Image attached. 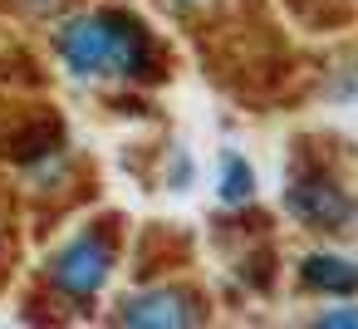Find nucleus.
Masks as SVG:
<instances>
[{"instance_id":"3","label":"nucleus","mask_w":358,"mask_h":329,"mask_svg":"<svg viewBox=\"0 0 358 329\" xmlns=\"http://www.w3.org/2000/svg\"><path fill=\"white\" fill-rule=\"evenodd\" d=\"M289 211L299 216V221H309V226H343L348 221V197L334 187V182H324V177H299L294 187H289Z\"/></svg>"},{"instance_id":"7","label":"nucleus","mask_w":358,"mask_h":329,"mask_svg":"<svg viewBox=\"0 0 358 329\" xmlns=\"http://www.w3.org/2000/svg\"><path fill=\"white\" fill-rule=\"evenodd\" d=\"M324 324H358V309H329Z\"/></svg>"},{"instance_id":"8","label":"nucleus","mask_w":358,"mask_h":329,"mask_svg":"<svg viewBox=\"0 0 358 329\" xmlns=\"http://www.w3.org/2000/svg\"><path fill=\"white\" fill-rule=\"evenodd\" d=\"M25 6H30V10H55L59 0H25Z\"/></svg>"},{"instance_id":"5","label":"nucleus","mask_w":358,"mask_h":329,"mask_svg":"<svg viewBox=\"0 0 358 329\" xmlns=\"http://www.w3.org/2000/svg\"><path fill=\"white\" fill-rule=\"evenodd\" d=\"M304 280L319 285V290L348 295V290H358V265L353 260H338V255H314V260H304Z\"/></svg>"},{"instance_id":"6","label":"nucleus","mask_w":358,"mask_h":329,"mask_svg":"<svg viewBox=\"0 0 358 329\" xmlns=\"http://www.w3.org/2000/svg\"><path fill=\"white\" fill-rule=\"evenodd\" d=\"M221 197H226V202H245V197H250V167H245L236 153L221 158Z\"/></svg>"},{"instance_id":"2","label":"nucleus","mask_w":358,"mask_h":329,"mask_svg":"<svg viewBox=\"0 0 358 329\" xmlns=\"http://www.w3.org/2000/svg\"><path fill=\"white\" fill-rule=\"evenodd\" d=\"M108 270H113V246L103 236H79L69 251L55 255V285L64 295H79V300L94 295L108 280Z\"/></svg>"},{"instance_id":"9","label":"nucleus","mask_w":358,"mask_h":329,"mask_svg":"<svg viewBox=\"0 0 358 329\" xmlns=\"http://www.w3.org/2000/svg\"><path fill=\"white\" fill-rule=\"evenodd\" d=\"M177 6H201V0H177Z\"/></svg>"},{"instance_id":"1","label":"nucleus","mask_w":358,"mask_h":329,"mask_svg":"<svg viewBox=\"0 0 358 329\" xmlns=\"http://www.w3.org/2000/svg\"><path fill=\"white\" fill-rule=\"evenodd\" d=\"M59 59L79 79H108V74H143L148 69V40L123 15H84L64 25Z\"/></svg>"},{"instance_id":"4","label":"nucleus","mask_w":358,"mask_h":329,"mask_svg":"<svg viewBox=\"0 0 358 329\" xmlns=\"http://www.w3.org/2000/svg\"><path fill=\"white\" fill-rule=\"evenodd\" d=\"M123 319H128V324H192L196 309H192V300L177 295V290H152V295L128 300V304H123Z\"/></svg>"}]
</instances>
